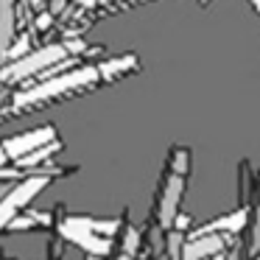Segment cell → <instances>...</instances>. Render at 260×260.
I'll return each instance as SVG.
<instances>
[{
    "instance_id": "6da1fadb",
    "label": "cell",
    "mask_w": 260,
    "mask_h": 260,
    "mask_svg": "<svg viewBox=\"0 0 260 260\" xmlns=\"http://www.w3.org/2000/svg\"><path fill=\"white\" fill-rule=\"evenodd\" d=\"M98 81H101V76H98L95 64H81V68L70 70V73H59L48 81H40L34 90L14 95V109H34V107H42V104L59 101L64 95H76V92L90 90Z\"/></svg>"
},
{
    "instance_id": "7a4b0ae2",
    "label": "cell",
    "mask_w": 260,
    "mask_h": 260,
    "mask_svg": "<svg viewBox=\"0 0 260 260\" xmlns=\"http://www.w3.org/2000/svg\"><path fill=\"white\" fill-rule=\"evenodd\" d=\"M70 51H68V42H59V45H45V48H34V51L23 53L20 59H12L6 68L0 70V81L6 84H17L23 79H40L42 70H51L56 64L68 62Z\"/></svg>"
},
{
    "instance_id": "3957f363",
    "label": "cell",
    "mask_w": 260,
    "mask_h": 260,
    "mask_svg": "<svg viewBox=\"0 0 260 260\" xmlns=\"http://www.w3.org/2000/svg\"><path fill=\"white\" fill-rule=\"evenodd\" d=\"M48 182H51V176L37 171V174L9 185L6 193L0 196V230H6V226L20 215V210H25L37 199V193H40L42 187H48Z\"/></svg>"
},
{
    "instance_id": "277c9868",
    "label": "cell",
    "mask_w": 260,
    "mask_h": 260,
    "mask_svg": "<svg viewBox=\"0 0 260 260\" xmlns=\"http://www.w3.org/2000/svg\"><path fill=\"white\" fill-rule=\"evenodd\" d=\"M185 171H187V151L185 148H174L171 171L162 182V196H159V224L162 226H171L179 215V202H182V190H185Z\"/></svg>"
},
{
    "instance_id": "5b68a950",
    "label": "cell",
    "mask_w": 260,
    "mask_h": 260,
    "mask_svg": "<svg viewBox=\"0 0 260 260\" xmlns=\"http://www.w3.org/2000/svg\"><path fill=\"white\" fill-rule=\"evenodd\" d=\"M56 140V129L53 126H37V129H28L23 132V135H12L3 140V151L9 154V159H14L17 162L20 157H25V154L37 151V148L48 146V143Z\"/></svg>"
},
{
    "instance_id": "8992f818",
    "label": "cell",
    "mask_w": 260,
    "mask_h": 260,
    "mask_svg": "<svg viewBox=\"0 0 260 260\" xmlns=\"http://www.w3.org/2000/svg\"><path fill=\"white\" fill-rule=\"evenodd\" d=\"M224 252V238L207 232V235H193L182 249V260H210L213 254Z\"/></svg>"
},
{
    "instance_id": "52a82bcc",
    "label": "cell",
    "mask_w": 260,
    "mask_h": 260,
    "mask_svg": "<svg viewBox=\"0 0 260 260\" xmlns=\"http://www.w3.org/2000/svg\"><path fill=\"white\" fill-rule=\"evenodd\" d=\"M98 68V76H101L104 81H109V79H120V76H129L132 70L137 68V59L132 56V53H126V56H115V59H107V62H101V64H95Z\"/></svg>"
},
{
    "instance_id": "ba28073f",
    "label": "cell",
    "mask_w": 260,
    "mask_h": 260,
    "mask_svg": "<svg viewBox=\"0 0 260 260\" xmlns=\"http://www.w3.org/2000/svg\"><path fill=\"white\" fill-rule=\"evenodd\" d=\"M14 3L0 0V56H6L9 45L14 42Z\"/></svg>"
},
{
    "instance_id": "9c48e42d",
    "label": "cell",
    "mask_w": 260,
    "mask_h": 260,
    "mask_svg": "<svg viewBox=\"0 0 260 260\" xmlns=\"http://www.w3.org/2000/svg\"><path fill=\"white\" fill-rule=\"evenodd\" d=\"M243 224H246V210H238V213H230V215H224V218L210 221V224H207V226H202V230H199L196 235H207V232H215V230H224V232H238Z\"/></svg>"
},
{
    "instance_id": "30bf717a",
    "label": "cell",
    "mask_w": 260,
    "mask_h": 260,
    "mask_svg": "<svg viewBox=\"0 0 260 260\" xmlns=\"http://www.w3.org/2000/svg\"><path fill=\"white\" fill-rule=\"evenodd\" d=\"M56 151H59V140H53V143H48V146H42V148H37V151H31V154H25V157H20L17 162L25 165V168H37L42 159L53 157Z\"/></svg>"
},
{
    "instance_id": "8fae6325",
    "label": "cell",
    "mask_w": 260,
    "mask_h": 260,
    "mask_svg": "<svg viewBox=\"0 0 260 260\" xmlns=\"http://www.w3.org/2000/svg\"><path fill=\"white\" fill-rule=\"evenodd\" d=\"M252 252H260V199L254 210V224H252Z\"/></svg>"
},
{
    "instance_id": "7c38bea8",
    "label": "cell",
    "mask_w": 260,
    "mask_h": 260,
    "mask_svg": "<svg viewBox=\"0 0 260 260\" xmlns=\"http://www.w3.org/2000/svg\"><path fill=\"white\" fill-rule=\"evenodd\" d=\"M51 23H53V14H51V12H45V14L40 12V17H37V31H45V28H51Z\"/></svg>"
},
{
    "instance_id": "4fadbf2b",
    "label": "cell",
    "mask_w": 260,
    "mask_h": 260,
    "mask_svg": "<svg viewBox=\"0 0 260 260\" xmlns=\"http://www.w3.org/2000/svg\"><path fill=\"white\" fill-rule=\"evenodd\" d=\"M6 162H9V154L3 151V143H0V168H3V165H6Z\"/></svg>"
},
{
    "instance_id": "5bb4252c",
    "label": "cell",
    "mask_w": 260,
    "mask_h": 260,
    "mask_svg": "<svg viewBox=\"0 0 260 260\" xmlns=\"http://www.w3.org/2000/svg\"><path fill=\"white\" fill-rule=\"evenodd\" d=\"M76 3H79L81 9H87V6H95V0H76Z\"/></svg>"
},
{
    "instance_id": "9a60e30c",
    "label": "cell",
    "mask_w": 260,
    "mask_h": 260,
    "mask_svg": "<svg viewBox=\"0 0 260 260\" xmlns=\"http://www.w3.org/2000/svg\"><path fill=\"white\" fill-rule=\"evenodd\" d=\"M249 3H252V9H254V12L260 14V0H249Z\"/></svg>"
},
{
    "instance_id": "2e32d148",
    "label": "cell",
    "mask_w": 260,
    "mask_h": 260,
    "mask_svg": "<svg viewBox=\"0 0 260 260\" xmlns=\"http://www.w3.org/2000/svg\"><path fill=\"white\" fill-rule=\"evenodd\" d=\"M226 260H238V252H232V254H226Z\"/></svg>"
},
{
    "instance_id": "e0dca14e",
    "label": "cell",
    "mask_w": 260,
    "mask_h": 260,
    "mask_svg": "<svg viewBox=\"0 0 260 260\" xmlns=\"http://www.w3.org/2000/svg\"><path fill=\"white\" fill-rule=\"evenodd\" d=\"M118 260H132V254H126V252H123V254H120Z\"/></svg>"
},
{
    "instance_id": "ac0fdd59",
    "label": "cell",
    "mask_w": 260,
    "mask_h": 260,
    "mask_svg": "<svg viewBox=\"0 0 260 260\" xmlns=\"http://www.w3.org/2000/svg\"><path fill=\"white\" fill-rule=\"evenodd\" d=\"M6 187H9V185H0V196H3V193H6Z\"/></svg>"
},
{
    "instance_id": "d6986e66",
    "label": "cell",
    "mask_w": 260,
    "mask_h": 260,
    "mask_svg": "<svg viewBox=\"0 0 260 260\" xmlns=\"http://www.w3.org/2000/svg\"><path fill=\"white\" fill-rule=\"evenodd\" d=\"M87 260H101V257H98V254H90V257H87Z\"/></svg>"
},
{
    "instance_id": "ffe728a7",
    "label": "cell",
    "mask_w": 260,
    "mask_h": 260,
    "mask_svg": "<svg viewBox=\"0 0 260 260\" xmlns=\"http://www.w3.org/2000/svg\"><path fill=\"white\" fill-rule=\"evenodd\" d=\"M199 3H202V6H207V3H210V0H199Z\"/></svg>"
},
{
    "instance_id": "44dd1931",
    "label": "cell",
    "mask_w": 260,
    "mask_h": 260,
    "mask_svg": "<svg viewBox=\"0 0 260 260\" xmlns=\"http://www.w3.org/2000/svg\"><path fill=\"white\" fill-rule=\"evenodd\" d=\"M157 260H168V257H165V254H159V257H157Z\"/></svg>"
}]
</instances>
